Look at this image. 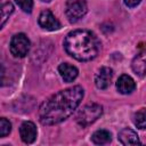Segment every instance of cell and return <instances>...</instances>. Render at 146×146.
<instances>
[{
	"instance_id": "obj_1",
	"label": "cell",
	"mask_w": 146,
	"mask_h": 146,
	"mask_svg": "<svg viewBox=\"0 0 146 146\" xmlns=\"http://www.w3.org/2000/svg\"><path fill=\"white\" fill-rule=\"evenodd\" d=\"M84 91L81 86L60 90L43 102L39 108V120L43 125L57 124L66 120L80 105Z\"/></svg>"
},
{
	"instance_id": "obj_7",
	"label": "cell",
	"mask_w": 146,
	"mask_h": 146,
	"mask_svg": "<svg viewBox=\"0 0 146 146\" xmlns=\"http://www.w3.org/2000/svg\"><path fill=\"white\" fill-rule=\"evenodd\" d=\"M112 78H113V70L111 67L104 66L97 72L95 76V84L99 89H106L111 84Z\"/></svg>"
},
{
	"instance_id": "obj_10",
	"label": "cell",
	"mask_w": 146,
	"mask_h": 146,
	"mask_svg": "<svg viewBox=\"0 0 146 146\" xmlns=\"http://www.w3.org/2000/svg\"><path fill=\"white\" fill-rule=\"evenodd\" d=\"M131 68L139 76L146 75V48L132 59Z\"/></svg>"
},
{
	"instance_id": "obj_19",
	"label": "cell",
	"mask_w": 146,
	"mask_h": 146,
	"mask_svg": "<svg viewBox=\"0 0 146 146\" xmlns=\"http://www.w3.org/2000/svg\"><path fill=\"white\" fill-rule=\"evenodd\" d=\"M42 1H43V2H50L51 0H42Z\"/></svg>"
},
{
	"instance_id": "obj_12",
	"label": "cell",
	"mask_w": 146,
	"mask_h": 146,
	"mask_svg": "<svg viewBox=\"0 0 146 146\" xmlns=\"http://www.w3.org/2000/svg\"><path fill=\"white\" fill-rule=\"evenodd\" d=\"M58 73L65 82H72L78 76V68L68 63H63L58 66Z\"/></svg>"
},
{
	"instance_id": "obj_3",
	"label": "cell",
	"mask_w": 146,
	"mask_h": 146,
	"mask_svg": "<svg viewBox=\"0 0 146 146\" xmlns=\"http://www.w3.org/2000/svg\"><path fill=\"white\" fill-rule=\"evenodd\" d=\"M103 113V107L99 104L92 103L86 105L81 111H79L76 115V122L81 127H87L94 123Z\"/></svg>"
},
{
	"instance_id": "obj_18",
	"label": "cell",
	"mask_w": 146,
	"mask_h": 146,
	"mask_svg": "<svg viewBox=\"0 0 146 146\" xmlns=\"http://www.w3.org/2000/svg\"><path fill=\"white\" fill-rule=\"evenodd\" d=\"M140 0H124V3L125 6H128L129 8H133V7H137L139 5Z\"/></svg>"
},
{
	"instance_id": "obj_8",
	"label": "cell",
	"mask_w": 146,
	"mask_h": 146,
	"mask_svg": "<svg viewBox=\"0 0 146 146\" xmlns=\"http://www.w3.org/2000/svg\"><path fill=\"white\" fill-rule=\"evenodd\" d=\"M19 135L22 140L25 144H31L36 138V128L35 124L31 121H25L19 127Z\"/></svg>"
},
{
	"instance_id": "obj_15",
	"label": "cell",
	"mask_w": 146,
	"mask_h": 146,
	"mask_svg": "<svg viewBox=\"0 0 146 146\" xmlns=\"http://www.w3.org/2000/svg\"><path fill=\"white\" fill-rule=\"evenodd\" d=\"M14 11V6L10 2H6L1 7V27H3L6 21L9 18V16Z\"/></svg>"
},
{
	"instance_id": "obj_6",
	"label": "cell",
	"mask_w": 146,
	"mask_h": 146,
	"mask_svg": "<svg viewBox=\"0 0 146 146\" xmlns=\"http://www.w3.org/2000/svg\"><path fill=\"white\" fill-rule=\"evenodd\" d=\"M39 25L42 29L48 30V31H55V30H58L60 27V23L58 22V19L48 9L43 10L40 14V16H39Z\"/></svg>"
},
{
	"instance_id": "obj_4",
	"label": "cell",
	"mask_w": 146,
	"mask_h": 146,
	"mask_svg": "<svg viewBox=\"0 0 146 146\" xmlns=\"http://www.w3.org/2000/svg\"><path fill=\"white\" fill-rule=\"evenodd\" d=\"M88 7L84 0H67L65 14L71 23H75L87 14Z\"/></svg>"
},
{
	"instance_id": "obj_17",
	"label": "cell",
	"mask_w": 146,
	"mask_h": 146,
	"mask_svg": "<svg viewBox=\"0 0 146 146\" xmlns=\"http://www.w3.org/2000/svg\"><path fill=\"white\" fill-rule=\"evenodd\" d=\"M15 2L18 5V7L25 11V13H31L33 8V0H15Z\"/></svg>"
},
{
	"instance_id": "obj_11",
	"label": "cell",
	"mask_w": 146,
	"mask_h": 146,
	"mask_svg": "<svg viewBox=\"0 0 146 146\" xmlns=\"http://www.w3.org/2000/svg\"><path fill=\"white\" fill-rule=\"evenodd\" d=\"M117 138L122 145H139L140 144L137 132H135L132 129H129V128L122 129L119 132Z\"/></svg>"
},
{
	"instance_id": "obj_5",
	"label": "cell",
	"mask_w": 146,
	"mask_h": 146,
	"mask_svg": "<svg viewBox=\"0 0 146 146\" xmlns=\"http://www.w3.org/2000/svg\"><path fill=\"white\" fill-rule=\"evenodd\" d=\"M30 50V40L24 33L15 34L10 40V52L15 57H24Z\"/></svg>"
},
{
	"instance_id": "obj_13",
	"label": "cell",
	"mask_w": 146,
	"mask_h": 146,
	"mask_svg": "<svg viewBox=\"0 0 146 146\" xmlns=\"http://www.w3.org/2000/svg\"><path fill=\"white\" fill-rule=\"evenodd\" d=\"M91 140L97 144V145H104V144H108L112 140V135L110 131L107 130H97L92 133L91 136Z\"/></svg>"
},
{
	"instance_id": "obj_2",
	"label": "cell",
	"mask_w": 146,
	"mask_h": 146,
	"mask_svg": "<svg viewBox=\"0 0 146 146\" xmlns=\"http://www.w3.org/2000/svg\"><path fill=\"white\" fill-rule=\"evenodd\" d=\"M66 52L80 62L94 59L100 49V42L89 30H75L70 32L64 40Z\"/></svg>"
},
{
	"instance_id": "obj_16",
	"label": "cell",
	"mask_w": 146,
	"mask_h": 146,
	"mask_svg": "<svg viewBox=\"0 0 146 146\" xmlns=\"http://www.w3.org/2000/svg\"><path fill=\"white\" fill-rule=\"evenodd\" d=\"M11 130V124L10 122L5 119V117H1L0 119V137H6Z\"/></svg>"
},
{
	"instance_id": "obj_9",
	"label": "cell",
	"mask_w": 146,
	"mask_h": 146,
	"mask_svg": "<svg viewBox=\"0 0 146 146\" xmlns=\"http://www.w3.org/2000/svg\"><path fill=\"white\" fill-rule=\"evenodd\" d=\"M116 88L119 92L123 95H128V94H131L136 89V83L130 75L122 74L116 82Z\"/></svg>"
},
{
	"instance_id": "obj_14",
	"label": "cell",
	"mask_w": 146,
	"mask_h": 146,
	"mask_svg": "<svg viewBox=\"0 0 146 146\" xmlns=\"http://www.w3.org/2000/svg\"><path fill=\"white\" fill-rule=\"evenodd\" d=\"M133 124L138 129H145L146 128V108H140L133 114L132 117Z\"/></svg>"
}]
</instances>
